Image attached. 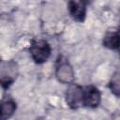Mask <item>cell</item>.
Listing matches in <instances>:
<instances>
[{
    "instance_id": "1",
    "label": "cell",
    "mask_w": 120,
    "mask_h": 120,
    "mask_svg": "<svg viewBox=\"0 0 120 120\" xmlns=\"http://www.w3.org/2000/svg\"><path fill=\"white\" fill-rule=\"evenodd\" d=\"M31 55L37 63L45 62L51 53L50 45L45 40H38L33 43L30 48Z\"/></svg>"
},
{
    "instance_id": "2",
    "label": "cell",
    "mask_w": 120,
    "mask_h": 120,
    "mask_svg": "<svg viewBox=\"0 0 120 120\" xmlns=\"http://www.w3.org/2000/svg\"><path fill=\"white\" fill-rule=\"evenodd\" d=\"M67 102L71 108H77L83 103V90L77 84H72L67 91Z\"/></svg>"
},
{
    "instance_id": "3",
    "label": "cell",
    "mask_w": 120,
    "mask_h": 120,
    "mask_svg": "<svg viewBox=\"0 0 120 120\" xmlns=\"http://www.w3.org/2000/svg\"><path fill=\"white\" fill-rule=\"evenodd\" d=\"M17 66L13 62H7L1 68V82L3 86L8 85L17 76Z\"/></svg>"
},
{
    "instance_id": "4",
    "label": "cell",
    "mask_w": 120,
    "mask_h": 120,
    "mask_svg": "<svg viewBox=\"0 0 120 120\" xmlns=\"http://www.w3.org/2000/svg\"><path fill=\"white\" fill-rule=\"evenodd\" d=\"M56 77L58 81L63 83L71 82L74 79V73L71 66L67 62L60 64V66L56 69Z\"/></svg>"
},
{
    "instance_id": "5",
    "label": "cell",
    "mask_w": 120,
    "mask_h": 120,
    "mask_svg": "<svg viewBox=\"0 0 120 120\" xmlns=\"http://www.w3.org/2000/svg\"><path fill=\"white\" fill-rule=\"evenodd\" d=\"M100 94L93 86H88L83 91V103L89 107H96L99 104Z\"/></svg>"
},
{
    "instance_id": "6",
    "label": "cell",
    "mask_w": 120,
    "mask_h": 120,
    "mask_svg": "<svg viewBox=\"0 0 120 120\" xmlns=\"http://www.w3.org/2000/svg\"><path fill=\"white\" fill-rule=\"evenodd\" d=\"M69 10L72 17L77 21H82L85 15V6L82 2L72 1L69 3Z\"/></svg>"
},
{
    "instance_id": "7",
    "label": "cell",
    "mask_w": 120,
    "mask_h": 120,
    "mask_svg": "<svg viewBox=\"0 0 120 120\" xmlns=\"http://www.w3.org/2000/svg\"><path fill=\"white\" fill-rule=\"evenodd\" d=\"M104 44L106 47H109L111 49L118 48L120 45V34L116 32L108 33L104 38Z\"/></svg>"
},
{
    "instance_id": "8",
    "label": "cell",
    "mask_w": 120,
    "mask_h": 120,
    "mask_svg": "<svg viewBox=\"0 0 120 120\" xmlns=\"http://www.w3.org/2000/svg\"><path fill=\"white\" fill-rule=\"evenodd\" d=\"M15 109H16L15 103L12 102V101H6V102L2 103V106H1V119L6 120V119L9 118L13 114Z\"/></svg>"
},
{
    "instance_id": "9",
    "label": "cell",
    "mask_w": 120,
    "mask_h": 120,
    "mask_svg": "<svg viewBox=\"0 0 120 120\" xmlns=\"http://www.w3.org/2000/svg\"><path fill=\"white\" fill-rule=\"evenodd\" d=\"M110 88L114 95L120 96V69L115 71L112 75L110 82Z\"/></svg>"
},
{
    "instance_id": "10",
    "label": "cell",
    "mask_w": 120,
    "mask_h": 120,
    "mask_svg": "<svg viewBox=\"0 0 120 120\" xmlns=\"http://www.w3.org/2000/svg\"><path fill=\"white\" fill-rule=\"evenodd\" d=\"M119 24H120V13H119Z\"/></svg>"
},
{
    "instance_id": "11",
    "label": "cell",
    "mask_w": 120,
    "mask_h": 120,
    "mask_svg": "<svg viewBox=\"0 0 120 120\" xmlns=\"http://www.w3.org/2000/svg\"><path fill=\"white\" fill-rule=\"evenodd\" d=\"M118 48H119V50H120V45H119V47H118Z\"/></svg>"
}]
</instances>
